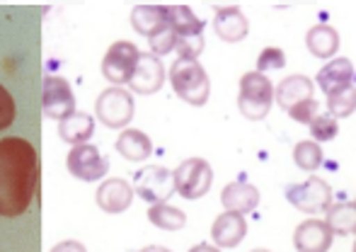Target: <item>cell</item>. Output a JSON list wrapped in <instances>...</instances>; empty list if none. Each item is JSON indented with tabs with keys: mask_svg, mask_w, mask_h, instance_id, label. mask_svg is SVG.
<instances>
[{
	"mask_svg": "<svg viewBox=\"0 0 356 252\" xmlns=\"http://www.w3.org/2000/svg\"><path fill=\"white\" fill-rule=\"evenodd\" d=\"M175 49H177L179 58H194L197 61L199 54L204 52V37H179Z\"/></svg>",
	"mask_w": 356,
	"mask_h": 252,
	"instance_id": "1f68e13d",
	"label": "cell"
},
{
	"mask_svg": "<svg viewBox=\"0 0 356 252\" xmlns=\"http://www.w3.org/2000/svg\"><path fill=\"white\" fill-rule=\"evenodd\" d=\"M339 134V122L332 117V114H318V117L310 122V136H313L315 143H327V141H334Z\"/></svg>",
	"mask_w": 356,
	"mask_h": 252,
	"instance_id": "83f0119b",
	"label": "cell"
},
{
	"mask_svg": "<svg viewBox=\"0 0 356 252\" xmlns=\"http://www.w3.org/2000/svg\"><path fill=\"white\" fill-rule=\"evenodd\" d=\"M68 173L73 178L83 180V182H97L107 175L109 170V160L102 155V150L97 145H73L71 153H68Z\"/></svg>",
	"mask_w": 356,
	"mask_h": 252,
	"instance_id": "52a82bcc",
	"label": "cell"
},
{
	"mask_svg": "<svg viewBox=\"0 0 356 252\" xmlns=\"http://www.w3.org/2000/svg\"><path fill=\"white\" fill-rule=\"evenodd\" d=\"M286 65V54L277 47H267L257 58V73H269V70H282Z\"/></svg>",
	"mask_w": 356,
	"mask_h": 252,
	"instance_id": "f546056e",
	"label": "cell"
},
{
	"mask_svg": "<svg viewBox=\"0 0 356 252\" xmlns=\"http://www.w3.org/2000/svg\"><path fill=\"white\" fill-rule=\"evenodd\" d=\"M274 102V85L269 78H264L257 70H250L240 80V97L238 107L245 119L250 122H262L269 114Z\"/></svg>",
	"mask_w": 356,
	"mask_h": 252,
	"instance_id": "3957f363",
	"label": "cell"
},
{
	"mask_svg": "<svg viewBox=\"0 0 356 252\" xmlns=\"http://www.w3.org/2000/svg\"><path fill=\"white\" fill-rule=\"evenodd\" d=\"M175 191L184 199L194 201L209 194L213 184V170L204 158H187L177 170L172 173Z\"/></svg>",
	"mask_w": 356,
	"mask_h": 252,
	"instance_id": "277c9868",
	"label": "cell"
},
{
	"mask_svg": "<svg viewBox=\"0 0 356 252\" xmlns=\"http://www.w3.org/2000/svg\"><path fill=\"white\" fill-rule=\"evenodd\" d=\"M138 56H141V52L136 49V44H131V42L112 44L107 56H104V61H102V75L109 80V83L117 85V88L124 83H129L134 70H136Z\"/></svg>",
	"mask_w": 356,
	"mask_h": 252,
	"instance_id": "9c48e42d",
	"label": "cell"
},
{
	"mask_svg": "<svg viewBox=\"0 0 356 252\" xmlns=\"http://www.w3.org/2000/svg\"><path fill=\"white\" fill-rule=\"evenodd\" d=\"M313 93H315L313 80L305 78V75H291V78H284L279 83V88H274V100L279 102V107L289 112L298 102L313 97Z\"/></svg>",
	"mask_w": 356,
	"mask_h": 252,
	"instance_id": "e0dca14e",
	"label": "cell"
},
{
	"mask_svg": "<svg viewBox=\"0 0 356 252\" xmlns=\"http://www.w3.org/2000/svg\"><path fill=\"white\" fill-rule=\"evenodd\" d=\"M148 44H150V54L153 56H165V54H170L175 49V44H177V37H175V32H172V27H163L158 34H153V37L148 39Z\"/></svg>",
	"mask_w": 356,
	"mask_h": 252,
	"instance_id": "f1b7e54d",
	"label": "cell"
},
{
	"mask_svg": "<svg viewBox=\"0 0 356 252\" xmlns=\"http://www.w3.org/2000/svg\"><path fill=\"white\" fill-rule=\"evenodd\" d=\"M39 158L29 141L0 139V216L15 219L24 214L37 194Z\"/></svg>",
	"mask_w": 356,
	"mask_h": 252,
	"instance_id": "6da1fadb",
	"label": "cell"
},
{
	"mask_svg": "<svg viewBox=\"0 0 356 252\" xmlns=\"http://www.w3.org/2000/svg\"><path fill=\"white\" fill-rule=\"evenodd\" d=\"M318 100L315 97H310V100H303V102H298L296 107H291L289 109V114H291V119L293 122H298V124H308L313 122L315 117H318Z\"/></svg>",
	"mask_w": 356,
	"mask_h": 252,
	"instance_id": "4dcf8cb0",
	"label": "cell"
},
{
	"mask_svg": "<svg viewBox=\"0 0 356 252\" xmlns=\"http://www.w3.org/2000/svg\"><path fill=\"white\" fill-rule=\"evenodd\" d=\"M220 201H223L225 211H233V214H250V211H254L259 204V189L248 182H233L223 189Z\"/></svg>",
	"mask_w": 356,
	"mask_h": 252,
	"instance_id": "ac0fdd59",
	"label": "cell"
},
{
	"mask_svg": "<svg viewBox=\"0 0 356 252\" xmlns=\"http://www.w3.org/2000/svg\"><path fill=\"white\" fill-rule=\"evenodd\" d=\"M148 221L155 226V228L179 230V228H184V223H187V216H184V211L177 209V206L153 204V206H150V211H148Z\"/></svg>",
	"mask_w": 356,
	"mask_h": 252,
	"instance_id": "d4e9b609",
	"label": "cell"
},
{
	"mask_svg": "<svg viewBox=\"0 0 356 252\" xmlns=\"http://www.w3.org/2000/svg\"><path fill=\"white\" fill-rule=\"evenodd\" d=\"M213 32H216V37L223 39V42L235 44L248 37L250 24L240 8H220V10H216Z\"/></svg>",
	"mask_w": 356,
	"mask_h": 252,
	"instance_id": "9a60e30c",
	"label": "cell"
},
{
	"mask_svg": "<svg viewBox=\"0 0 356 252\" xmlns=\"http://www.w3.org/2000/svg\"><path fill=\"white\" fill-rule=\"evenodd\" d=\"M42 109H44V117L56 119V122H63L66 117L75 114L73 88L68 85L66 78H58V75H49V78H44Z\"/></svg>",
	"mask_w": 356,
	"mask_h": 252,
	"instance_id": "ba28073f",
	"label": "cell"
},
{
	"mask_svg": "<svg viewBox=\"0 0 356 252\" xmlns=\"http://www.w3.org/2000/svg\"><path fill=\"white\" fill-rule=\"evenodd\" d=\"M325 214V223L330 226L332 235H356V204H330Z\"/></svg>",
	"mask_w": 356,
	"mask_h": 252,
	"instance_id": "cb8c5ba5",
	"label": "cell"
},
{
	"mask_svg": "<svg viewBox=\"0 0 356 252\" xmlns=\"http://www.w3.org/2000/svg\"><path fill=\"white\" fill-rule=\"evenodd\" d=\"M170 83L179 100L192 107H204L211 95V83L204 65L194 58H177L170 68Z\"/></svg>",
	"mask_w": 356,
	"mask_h": 252,
	"instance_id": "7a4b0ae2",
	"label": "cell"
},
{
	"mask_svg": "<svg viewBox=\"0 0 356 252\" xmlns=\"http://www.w3.org/2000/svg\"><path fill=\"white\" fill-rule=\"evenodd\" d=\"M165 83V65L158 56L153 54H141L134 70L131 80H129V88L136 95H153L163 88Z\"/></svg>",
	"mask_w": 356,
	"mask_h": 252,
	"instance_id": "7c38bea8",
	"label": "cell"
},
{
	"mask_svg": "<svg viewBox=\"0 0 356 252\" xmlns=\"http://www.w3.org/2000/svg\"><path fill=\"white\" fill-rule=\"evenodd\" d=\"M134 201V187L127 180H107L97 189V206L104 214H122L131 206Z\"/></svg>",
	"mask_w": 356,
	"mask_h": 252,
	"instance_id": "5bb4252c",
	"label": "cell"
},
{
	"mask_svg": "<svg viewBox=\"0 0 356 252\" xmlns=\"http://www.w3.org/2000/svg\"><path fill=\"white\" fill-rule=\"evenodd\" d=\"M141 252H170V250L163 248V245H148V248H143Z\"/></svg>",
	"mask_w": 356,
	"mask_h": 252,
	"instance_id": "d590c367",
	"label": "cell"
},
{
	"mask_svg": "<svg viewBox=\"0 0 356 252\" xmlns=\"http://www.w3.org/2000/svg\"><path fill=\"white\" fill-rule=\"evenodd\" d=\"M305 47H308V52L313 54L315 58L330 61V58H334V54H337V49H339L337 29L330 27V24H315V27H310L308 34H305Z\"/></svg>",
	"mask_w": 356,
	"mask_h": 252,
	"instance_id": "ffe728a7",
	"label": "cell"
},
{
	"mask_svg": "<svg viewBox=\"0 0 356 252\" xmlns=\"http://www.w3.org/2000/svg\"><path fill=\"white\" fill-rule=\"evenodd\" d=\"M136 194L141 199L153 204H165L170 196L175 194V182L172 173L165 168H143L141 173H136Z\"/></svg>",
	"mask_w": 356,
	"mask_h": 252,
	"instance_id": "30bf717a",
	"label": "cell"
},
{
	"mask_svg": "<svg viewBox=\"0 0 356 252\" xmlns=\"http://www.w3.org/2000/svg\"><path fill=\"white\" fill-rule=\"evenodd\" d=\"M354 78V65L349 58H332L330 63H325L318 73V85L325 95H334L339 90L349 88Z\"/></svg>",
	"mask_w": 356,
	"mask_h": 252,
	"instance_id": "2e32d148",
	"label": "cell"
},
{
	"mask_svg": "<svg viewBox=\"0 0 356 252\" xmlns=\"http://www.w3.org/2000/svg\"><path fill=\"white\" fill-rule=\"evenodd\" d=\"M117 150H119V155H124V158L131 160V163H141V160H145L153 153V143H150V139L143 131L127 129L117 139Z\"/></svg>",
	"mask_w": 356,
	"mask_h": 252,
	"instance_id": "44dd1931",
	"label": "cell"
},
{
	"mask_svg": "<svg viewBox=\"0 0 356 252\" xmlns=\"http://www.w3.org/2000/svg\"><path fill=\"white\" fill-rule=\"evenodd\" d=\"M92 131H95V119L85 112H75L71 117L63 119V122H58V136L71 145H83L92 136Z\"/></svg>",
	"mask_w": 356,
	"mask_h": 252,
	"instance_id": "7402d4cb",
	"label": "cell"
},
{
	"mask_svg": "<svg viewBox=\"0 0 356 252\" xmlns=\"http://www.w3.org/2000/svg\"><path fill=\"white\" fill-rule=\"evenodd\" d=\"M332 240V230L323 219H308L296 228L293 248L298 252H330Z\"/></svg>",
	"mask_w": 356,
	"mask_h": 252,
	"instance_id": "8fae6325",
	"label": "cell"
},
{
	"mask_svg": "<svg viewBox=\"0 0 356 252\" xmlns=\"http://www.w3.org/2000/svg\"><path fill=\"white\" fill-rule=\"evenodd\" d=\"M134 97L122 88H109L104 93H99L97 102H95V112L97 119L109 129H122L134 119Z\"/></svg>",
	"mask_w": 356,
	"mask_h": 252,
	"instance_id": "8992f818",
	"label": "cell"
},
{
	"mask_svg": "<svg viewBox=\"0 0 356 252\" xmlns=\"http://www.w3.org/2000/svg\"><path fill=\"white\" fill-rule=\"evenodd\" d=\"M168 17L170 27H172L175 37H202L204 22L184 5H168Z\"/></svg>",
	"mask_w": 356,
	"mask_h": 252,
	"instance_id": "603a6c76",
	"label": "cell"
},
{
	"mask_svg": "<svg viewBox=\"0 0 356 252\" xmlns=\"http://www.w3.org/2000/svg\"><path fill=\"white\" fill-rule=\"evenodd\" d=\"M252 252H269V250H252Z\"/></svg>",
	"mask_w": 356,
	"mask_h": 252,
	"instance_id": "8d00e7d4",
	"label": "cell"
},
{
	"mask_svg": "<svg viewBox=\"0 0 356 252\" xmlns=\"http://www.w3.org/2000/svg\"><path fill=\"white\" fill-rule=\"evenodd\" d=\"M51 252H88V250H85V245L78 243V240H63V243H58Z\"/></svg>",
	"mask_w": 356,
	"mask_h": 252,
	"instance_id": "836d02e7",
	"label": "cell"
},
{
	"mask_svg": "<svg viewBox=\"0 0 356 252\" xmlns=\"http://www.w3.org/2000/svg\"><path fill=\"white\" fill-rule=\"evenodd\" d=\"M286 199L291 201V206H296L303 214H323L332 204V189H330V184L323 178L313 175L305 182L291 184L286 189Z\"/></svg>",
	"mask_w": 356,
	"mask_h": 252,
	"instance_id": "5b68a950",
	"label": "cell"
},
{
	"mask_svg": "<svg viewBox=\"0 0 356 252\" xmlns=\"http://www.w3.org/2000/svg\"><path fill=\"white\" fill-rule=\"evenodd\" d=\"M15 122V100L8 90L0 85V131Z\"/></svg>",
	"mask_w": 356,
	"mask_h": 252,
	"instance_id": "d6a6232c",
	"label": "cell"
},
{
	"mask_svg": "<svg viewBox=\"0 0 356 252\" xmlns=\"http://www.w3.org/2000/svg\"><path fill=\"white\" fill-rule=\"evenodd\" d=\"M131 24L138 34L150 39L153 34H158L160 29L170 24L168 5H138L131 13Z\"/></svg>",
	"mask_w": 356,
	"mask_h": 252,
	"instance_id": "d6986e66",
	"label": "cell"
},
{
	"mask_svg": "<svg viewBox=\"0 0 356 252\" xmlns=\"http://www.w3.org/2000/svg\"><path fill=\"white\" fill-rule=\"evenodd\" d=\"M293 163L303 173H315L323 165V148L315 141H300L293 148Z\"/></svg>",
	"mask_w": 356,
	"mask_h": 252,
	"instance_id": "484cf974",
	"label": "cell"
},
{
	"mask_svg": "<svg viewBox=\"0 0 356 252\" xmlns=\"http://www.w3.org/2000/svg\"><path fill=\"white\" fill-rule=\"evenodd\" d=\"M327 112L332 114L334 119L349 117V114L356 112V88L354 85L339 90V93H334V95H327Z\"/></svg>",
	"mask_w": 356,
	"mask_h": 252,
	"instance_id": "4316f807",
	"label": "cell"
},
{
	"mask_svg": "<svg viewBox=\"0 0 356 252\" xmlns=\"http://www.w3.org/2000/svg\"><path fill=\"white\" fill-rule=\"evenodd\" d=\"M354 204H356V201H354Z\"/></svg>",
	"mask_w": 356,
	"mask_h": 252,
	"instance_id": "f35d334b",
	"label": "cell"
},
{
	"mask_svg": "<svg viewBox=\"0 0 356 252\" xmlns=\"http://www.w3.org/2000/svg\"><path fill=\"white\" fill-rule=\"evenodd\" d=\"M189 252H220L216 245H209V243H199V245H194Z\"/></svg>",
	"mask_w": 356,
	"mask_h": 252,
	"instance_id": "e575fe53",
	"label": "cell"
},
{
	"mask_svg": "<svg viewBox=\"0 0 356 252\" xmlns=\"http://www.w3.org/2000/svg\"><path fill=\"white\" fill-rule=\"evenodd\" d=\"M213 243L216 248H235L245 240L248 235V221L243 214H233V211H225L218 219L213 221Z\"/></svg>",
	"mask_w": 356,
	"mask_h": 252,
	"instance_id": "4fadbf2b",
	"label": "cell"
},
{
	"mask_svg": "<svg viewBox=\"0 0 356 252\" xmlns=\"http://www.w3.org/2000/svg\"><path fill=\"white\" fill-rule=\"evenodd\" d=\"M354 252H356V243H354Z\"/></svg>",
	"mask_w": 356,
	"mask_h": 252,
	"instance_id": "74e56055",
	"label": "cell"
}]
</instances>
